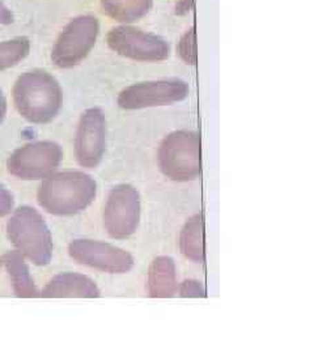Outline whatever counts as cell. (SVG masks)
<instances>
[{
	"mask_svg": "<svg viewBox=\"0 0 314 353\" xmlns=\"http://www.w3.org/2000/svg\"><path fill=\"white\" fill-rule=\"evenodd\" d=\"M188 92V84L179 79L143 81L124 89L117 102L126 110H139L184 101Z\"/></svg>",
	"mask_w": 314,
	"mask_h": 353,
	"instance_id": "obj_8",
	"label": "cell"
},
{
	"mask_svg": "<svg viewBox=\"0 0 314 353\" xmlns=\"http://www.w3.org/2000/svg\"><path fill=\"white\" fill-rule=\"evenodd\" d=\"M7 234L16 252L33 265H46L52 256V239L42 214L33 207L23 205L12 211L7 221Z\"/></svg>",
	"mask_w": 314,
	"mask_h": 353,
	"instance_id": "obj_3",
	"label": "cell"
},
{
	"mask_svg": "<svg viewBox=\"0 0 314 353\" xmlns=\"http://www.w3.org/2000/svg\"><path fill=\"white\" fill-rule=\"evenodd\" d=\"M108 45L118 55L137 62H161L170 54L164 38L128 26L113 28L108 34Z\"/></svg>",
	"mask_w": 314,
	"mask_h": 353,
	"instance_id": "obj_7",
	"label": "cell"
},
{
	"mask_svg": "<svg viewBox=\"0 0 314 353\" xmlns=\"http://www.w3.org/2000/svg\"><path fill=\"white\" fill-rule=\"evenodd\" d=\"M30 51V42L26 37L12 38L0 42V72L24 61Z\"/></svg>",
	"mask_w": 314,
	"mask_h": 353,
	"instance_id": "obj_17",
	"label": "cell"
},
{
	"mask_svg": "<svg viewBox=\"0 0 314 353\" xmlns=\"http://www.w3.org/2000/svg\"><path fill=\"white\" fill-rule=\"evenodd\" d=\"M179 249L194 263H203L204 254V232L201 214L190 217L179 234Z\"/></svg>",
	"mask_w": 314,
	"mask_h": 353,
	"instance_id": "obj_15",
	"label": "cell"
},
{
	"mask_svg": "<svg viewBox=\"0 0 314 353\" xmlns=\"http://www.w3.org/2000/svg\"><path fill=\"white\" fill-rule=\"evenodd\" d=\"M152 3L153 0H101V7L110 19L127 26L150 12Z\"/></svg>",
	"mask_w": 314,
	"mask_h": 353,
	"instance_id": "obj_16",
	"label": "cell"
},
{
	"mask_svg": "<svg viewBox=\"0 0 314 353\" xmlns=\"http://www.w3.org/2000/svg\"><path fill=\"white\" fill-rule=\"evenodd\" d=\"M3 265L11 279L13 292L20 299L41 297V290H37L35 280L30 275L26 256L19 252H6L3 256Z\"/></svg>",
	"mask_w": 314,
	"mask_h": 353,
	"instance_id": "obj_14",
	"label": "cell"
},
{
	"mask_svg": "<svg viewBox=\"0 0 314 353\" xmlns=\"http://www.w3.org/2000/svg\"><path fill=\"white\" fill-rule=\"evenodd\" d=\"M13 102L19 114L30 123H49L62 109L63 92L58 80L45 71H28L13 87Z\"/></svg>",
	"mask_w": 314,
	"mask_h": 353,
	"instance_id": "obj_1",
	"label": "cell"
},
{
	"mask_svg": "<svg viewBox=\"0 0 314 353\" xmlns=\"http://www.w3.org/2000/svg\"><path fill=\"white\" fill-rule=\"evenodd\" d=\"M140 220V195L130 185H118L109 192L104 208V227L115 240L135 233Z\"/></svg>",
	"mask_w": 314,
	"mask_h": 353,
	"instance_id": "obj_9",
	"label": "cell"
},
{
	"mask_svg": "<svg viewBox=\"0 0 314 353\" xmlns=\"http://www.w3.org/2000/svg\"><path fill=\"white\" fill-rule=\"evenodd\" d=\"M62 159V148L55 141L28 143L8 157L7 170L23 181L45 179L58 169Z\"/></svg>",
	"mask_w": 314,
	"mask_h": 353,
	"instance_id": "obj_6",
	"label": "cell"
},
{
	"mask_svg": "<svg viewBox=\"0 0 314 353\" xmlns=\"http://www.w3.org/2000/svg\"><path fill=\"white\" fill-rule=\"evenodd\" d=\"M13 13L11 11V8L7 7V4L0 0V24L3 26H10L13 23Z\"/></svg>",
	"mask_w": 314,
	"mask_h": 353,
	"instance_id": "obj_21",
	"label": "cell"
},
{
	"mask_svg": "<svg viewBox=\"0 0 314 353\" xmlns=\"http://www.w3.org/2000/svg\"><path fill=\"white\" fill-rule=\"evenodd\" d=\"M191 4H193V0H178L176 12L179 13V14L188 13L190 8H191Z\"/></svg>",
	"mask_w": 314,
	"mask_h": 353,
	"instance_id": "obj_22",
	"label": "cell"
},
{
	"mask_svg": "<svg viewBox=\"0 0 314 353\" xmlns=\"http://www.w3.org/2000/svg\"><path fill=\"white\" fill-rule=\"evenodd\" d=\"M108 126L104 112L90 108L81 114L75 135V154L77 164L86 169L100 165L106 151Z\"/></svg>",
	"mask_w": 314,
	"mask_h": 353,
	"instance_id": "obj_11",
	"label": "cell"
},
{
	"mask_svg": "<svg viewBox=\"0 0 314 353\" xmlns=\"http://www.w3.org/2000/svg\"><path fill=\"white\" fill-rule=\"evenodd\" d=\"M0 265H1V261H0Z\"/></svg>",
	"mask_w": 314,
	"mask_h": 353,
	"instance_id": "obj_24",
	"label": "cell"
},
{
	"mask_svg": "<svg viewBox=\"0 0 314 353\" xmlns=\"http://www.w3.org/2000/svg\"><path fill=\"white\" fill-rule=\"evenodd\" d=\"M100 33V21L93 14H80L70 20L57 38L51 61L59 68H72L81 63L95 48Z\"/></svg>",
	"mask_w": 314,
	"mask_h": 353,
	"instance_id": "obj_5",
	"label": "cell"
},
{
	"mask_svg": "<svg viewBox=\"0 0 314 353\" xmlns=\"http://www.w3.org/2000/svg\"><path fill=\"white\" fill-rule=\"evenodd\" d=\"M68 254L79 265L106 274H127L134 267L130 252L101 241L74 240L68 245Z\"/></svg>",
	"mask_w": 314,
	"mask_h": 353,
	"instance_id": "obj_10",
	"label": "cell"
},
{
	"mask_svg": "<svg viewBox=\"0 0 314 353\" xmlns=\"http://www.w3.org/2000/svg\"><path fill=\"white\" fill-rule=\"evenodd\" d=\"M41 297L46 299H97L100 290L92 279L75 274L64 272L50 279L46 287L41 290Z\"/></svg>",
	"mask_w": 314,
	"mask_h": 353,
	"instance_id": "obj_12",
	"label": "cell"
},
{
	"mask_svg": "<svg viewBox=\"0 0 314 353\" xmlns=\"http://www.w3.org/2000/svg\"><path fill=\"white\" fill-rule=\"evenodd\" d=\"M159 163L165 176L178 182L194 181L201 176V138L193 131H175L165 137Z\"/></svg>",
	"mask_w": 314,
	"mask_h": 353,
	"instance_id": "obj_4",
	"label": "cell"
},
{
	"mask_svg": "<svg viewBox=\"0 0 314 353\" xmlns=\"http://www.w3.org/2000/svg\"><path fill=\"white\" fill-rule=\"evenodd\" d=\"M178 290L176 263L170 256L156 258L148 270L147 290L152 299L173 297Z\"/></svg>",
	"mask_w": 314,
	"mask_h": 353,
	"instance_id": "obj_13",
	"label": "cell"
},
{
	"mask_svg": "<svg viewBox=\"0 0 314 353\" xmlns=\"http://www.w3.org/2000/svg\"><path fill=\"white\" fill-rule=\"evenodd\" d=\"M6 115H7V99L3 90L0 89V123L4 121Z\"/></svg>",
	"mask_w": 314,
	"mask_h": 353,
	"instance_id": "obj_23",
	"label": "cell"
},
{
	"mask_svg": "<svg viewBox=\"0 0 314 353\" xmlns=\"http://www.w3.org/2000/svg\"><path fill=\"white\" fill-rule=\"evenodd\" d=\"M97 194V183L84 172H62L45 178L37 191L39 207L55 216L86 211Z\"/></svg>",
	"mask_w": 314,
	"mask_h": 353,
	"instance_id": "obj_2",
	"label": "cell"
},
{
	"mask_svg": "<svg viewBox=\"0 0 314 353\" xmlns=\"http://www.w3.org/2000/svg\"><path fill=\"white\" fill-rule=\"evenodd\" d=\"M178 54L181 59L186 64L197 63V39H195V29L191 28L181 37L178 42Z\"/></svg>",
	"mask_w": 314,
	"mask_h": 353,
	"instance_id": "obj_18",
	"label": "cell"
},
{
	"mask_svg": "<svg viewBox=\"0 0 314 353\" xmlns=\"http://www.w3.org/2000/svg\"><path fill=\"white\" fill-rule=\"evenodd\" d=\"M13 207H14V199L12 194L4 186L0 185V217L12 214Z\"/></svg>",
	"mask_w": 314,
	"mask_h": 353,
	"instance_id": "obj_20",
	"label": "cell"
},
{
	"mask_svg": "<svg viewBox=\"0 0 314 353\" xmlns=\"http://www.w3.org/2000/svg\"><path fill=\"white\" fill-rule=\"evenodd\" d=\"M179 296L185 299H199L206 297V290L198 280H185L179 285Z\"/></svg>",
	"mask_w": 314,
	"mask_h": 353,
	"instance_id": "obj_19",
	"label": "cell"
}]
</instances>
